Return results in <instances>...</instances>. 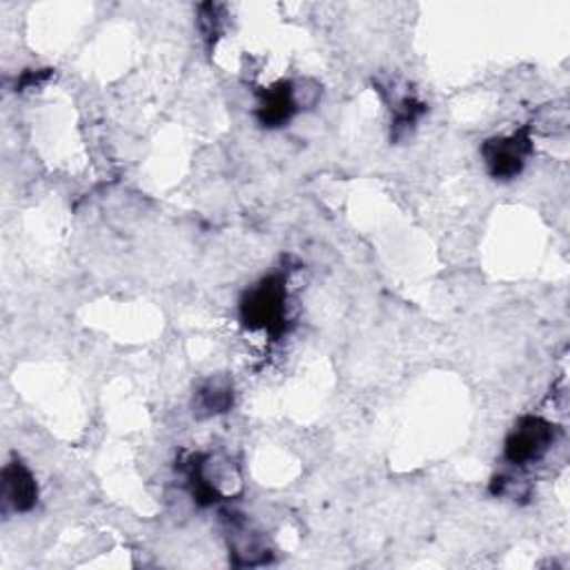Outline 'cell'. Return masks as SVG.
<instances>
[{
  "instance_id": "6da1fadb",
  "label": "cell",
  "mask_w": 570,
  "mask_h": 570,
  "mask_svg": "<svg viewBox=\"0 0 570 570\" xmlns=\"http://www.w3.org/2000/svg\"><path fill=\"white\" fill-rule=\"evenodd\" d=\"M285 281L281 276H269L261 281L241 304V319L250 330L276 333L283 328L285 319Z\"/></svg>"
},
{
  "instance_id": "3957f363",
  "label": "cell",
  "mask_w": 570,
  "mask_h": 570,
  "mask_svg": "<svg viewBox=\"0 0 570 570\" xmlns=\"http://www.w3.org/2000/svg\"><path fill=\"white\" fill-rule=\"evenodd\" d=\"M530 152V139L526 132H515L506 139H495L484 145L488 170L495 179H512L521 172Z\"/></svg>"
},
{
  "instance_id": "7a4b0ae2",
  "label": "cell",
  "mask_w": 570,
  "mask_h": 570,
  "mask_svg": "<svg viewBox=\"0 0 570 570\" xmlns=\"http://www.w3.org/2000/svg\"><path fill=\"white\" fill-rule=\"evenodd\" d=\"M554 441V428L539 419L526 417L506 439V459L515 466H528L546 455Z\"/></svg>"
},
{
  "instance_id": "277c9868",
  "label": "cell",
  "mask_w": 570,
  "mask_h": 570,
  "mask_svg": "<svg viewBox=\"0 0 570 570\" xmlns=\"http://www.w3.org/2000/svg\"><path fill=\"white\" fill-rule=\"evenodd\" d=\"M6 508H12L17 512L30 510L39 499V486L30 468L26 464L14 461L8 464L3 470V490H0Z\"/></svg>"
},
{
  "instance_id": "8992f818",
  "label": "cell",
  "mask_w": 570,
  "mask_h": 570,
  "mask_svg": "<svg viewBox=\"0 0 570 570\" xmlns=\"http://www.w3.org/2000/svg\"><path fill=\"white\" fill-rule=\"evenodd\" d=\"M232 406V388L227 381L221 379H212L207 381L199 393H196V413L201 417H212V415H221Z\"/></svg>"
},
{
  "instance_id": "5b68a950",
  "label": "cell",
  "mask_w": 570,
  "mask_h": 570,
  "mask_svg": "<svg viewBox=\"0 0 570 570\" xmlns=\"http://www.w3.org/2000/svg\"><path fill=\"white\" fill-rule=\"evenodd\" d=\"M297 94L291 85H278L269 90L258 108V121L265 128H278L297 112Z\"/></svg>"
}]
</instances>
